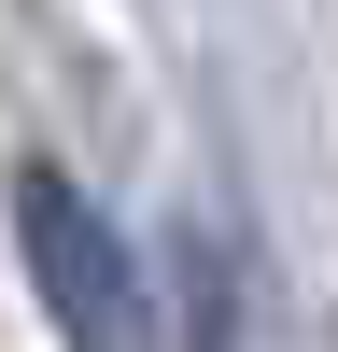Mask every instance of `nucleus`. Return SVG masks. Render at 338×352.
I'll return each instance as SVG.
<instances>
[{"instance_id": "f257e3e1", "label": "nucleus", "mask_w": 338, "mask_h": 352, "mask_svg": "<svg viewBox=\"0 0 338 352\" xmlns=\"http://www.w3.org/2000/svg\"><path fill=\"white\" fill-rule=\"evenodd\" d=\"M14 240H28V282H43V310H56L71 352H141V268L84 212L71 169H14Z\"/></svg>"}]
</instances>
